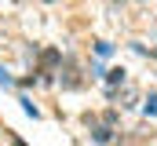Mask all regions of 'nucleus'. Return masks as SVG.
<instances>
[{"mask_svg": "<svg viewBox=\"0 0 157 146\" xmlns=\"http://www.w3.org/2000/svg\"><path fill=\"white\" fill-rule=\"evenodd\" d=\"M146 113H157V95L150 99V102H146Z\"/></svg>", "mask_w": 157, "mask_h": 146, "instance_id": "nucleus-1", "label": "nucleus"}, {"mask_svg": "<svg viewBox=\"0 0 157 146\" xmlns=\"http://www.w3.org/2000/svg\"><path fill=\"white\" fill-rule=\"evenodd\" d=\"M0 80H4V84H11V77H7V73H4V70H0Z\"/></svg>", "mask_w": 157, "mask_h": 146, "instance_id": "nucleus-2", "label": "nucleus"}]
</instances>
